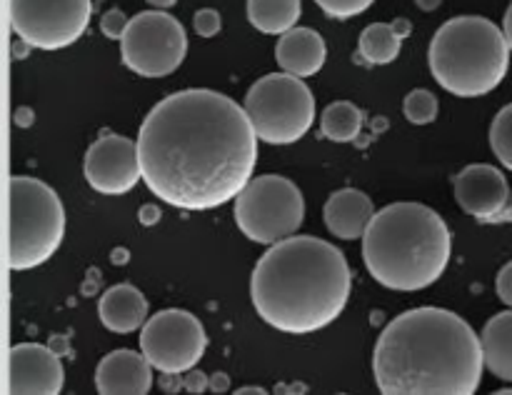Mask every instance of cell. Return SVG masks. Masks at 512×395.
Segmentation results:
<instances>
[{
    "label": "cell",
    "mask_w": 512,
    "mask_h": 395,
    "mask_svg": "<svg viewBox=\"0 0 512 395\" xmlns=\"http://www.w3.org/2000/svg\"><path fill=\"white\" fill-rule=\"evenodd\" d=\"M483 340L445 308H415L390 320L373 350L383 395H473L483 380Z\"/></svg>",
    "instance_id": "2"
},
{
    "label": "cell",
    "mask_w": 512,
    "mask_h": 395,
    "mask_svg": "<svg viewBox=\"0 0 512 395\" xmlns=\"http://www.w3.org/2000/svg\"><path fill=\"white\" fill-rule=\"evenodd\" d=\"M138 218L143 225H155L160 220V210L155 208V205H145V208L138 213Z\"/></svg>",
    "instance_id": "29"
},
{
    "label": "cell",
    "mask_w": 512,
    "mask_h": 395,
    "mask_svg": "<svg viewBox=\"0 0 512 395\" xmlns=\"http://www.w3.org/2000/svg\"><path fill=\"white\" fill-rule=\"evenodd\" d=\"M405 118L413 125H430L438 118V98L425 88H415L403 100Z\"/></svg>",
    "instance_id": "24"
},
{
    "label": "cell",
    "mask_w": 512,
    "mask_h": 395,
    "mask_svg": "<svg viewBox=\"0 0 512 395\" xmlns=\"http://www.w3.org/2000/svg\"><path fill=\"white\" fill-rule=\"evenodd\" d=\"M320 130L333 143H353L363 130V110L350 100H335L323 110Z\"/></svg>",
    "instance_id": "22"
},
{
    "label": "cell",
    "mask_w": 512,
    "mask_h": 395,
    "mask_svg": "<svg viewBox=\"0 0 512 395\" xmlns=\"http://www.w3.org/2000/svg\"><path fill=\"white\" fill-rule=\"evenodd\" d=\"M455 200L468 215L493 223L510 205V185L495 165L470 163L455 178Z\"/></svg>",
    "instance_id": "14"
},
{
    "label": "cell",
    "mask_w": 512,
    "mask_h": 395,
    "mask_svg": "<svg viewBox=\"0 0 512 395\" xmlns=\"http://www.w3.org/2000/svg\"><path fill=\"white\" fill-rule=\"evenodd\" d=\"M495 290H498L500 300L512 308V260L500 268L498 278H495Z\"/></svg>",
    "instance_id": "28"
},
{
    "label": "cell",
    "mask_w": 512,
    "mask_h": 395,
    "mask_svg": "<svg viewBox=\"0 0 512 395\" xmlns=\"http://www.w3.org/2000/svg\"><path fill=\"white\" fill-rule=\"evenodd\" d=\"M98 318L110 333L128 335L148 323V300L135 285H113L100 295Z\"/></svg>",
    "instance_id": "18"
},
{
    "label": "cell",
    "mask_w": 512,
    "mask_h": 395,
    "mask_svg": "<svg viewBox=\"0 0 512 395\" xmlns=\"http://www.w3.org/2000/svg\"><path fill=\"white\" fill-rule=\"evenodd\" d=\"M508 393H512V388H503V390H500V395H508Z\"/></svg>",
    "instance_id": "34"
},
{
    "label": "cell",
    "mask_w": 512,
    "mask_h": 395,
    "mask_svg": "<svg viewBox=\"0 0 512 395\" xmlns=\"http://www.w3.org/2000/svg\"><path fill=\"white\" fill-rule=\"evenodd\" d=\"M65 383V370L48 345L18 343L8 353L10 395H58Z\"/></svg>",
    "instance_id": "13"
},
{
    "label": "cell",
    "mask_w": 512,
    "mask_h": 395,
    "mask_svg": "<svg viewBox=\"0 0 512 395\" xmlns=\"http://www.w3.org/2000/svg\"><path fill=\"white\" fill-rule=\"evenodd\" d=\"M243 108L258 140L268 145L298 143L315 120L313 93L303 78L285 70L250 85Z\"/></svg>",
    "instance_id": "7"
},
{
    "label": "cell",
    "mask_w": 512,
    "mask_h": 395,
    "mask_svg": "<svg viewBox=\"0 0 512 395\" xmlns=\"http://www.w3.org/2000/svg\"><path fill=\"white\" fill-rule=\"evenodd\" d=\"M145 3L153 5V8H158V10H168V8H173L178 0H145Z\"/></svg>",
    "instance_id": "32"
},
{
    "label": "cell",
    "mask_w": 512,
    "mask_h": 395,
    "mask_svg": "<svg viewBox=\"0 0 512 395\" xmlns=\"http://www.w3.org/2000/svg\"><path fill=\"white\" fill-rule=\"evenodd\" d=\"M13 33L28 48L63 50L80 40L93 15L90 0H8Z\"/></svg>",
    "instance_id": "10"
},
{
    "label": "cell",
    "mask_w": 512,
    "mask_h": 395,
    "mask_svg": "<svg viewBox=\"0 0 512 395\" xmlns=\"http://www.w3.org/2000/svg\"><path fill=\"white\" fill-rule=\"evenodd\" d=\"M410 35V20H395V23H373L360 33L358 55L365 65H388L393 63L403 48V38Z\"/></svg>",
    "instance_id": "19"
},
{
    "label": "cell",
    "mask_w": 512,
    "mask_h": 395,
    "mask_svg": "<svg viewBox=\"0 0 512 395\" xmlns=\"http://www.w3.org/2000/svg\"><path fill=\"white\" fill-rule=\"evenodd\" d=\"M450 230L423 203H390L363 235V260L383 288L415 293L440 280L450 260Z\"/></svg>",
    "instance_id": "4"
},
{
    "label": "cell",
    "mask_w": 512,
    "mask_h": 395,
    "mask_svg": "<svg viewBox=\"0 0 512 395\" xmlns=\"http://www.w3.org/2000/svg\"><path fill=\"white\" fill-rule=\"evenodd\" d=\"M235 223L253 243L273 245L298 233L305 220V198L293 180L283 175H260L235 198Z\"/></svg>",
    "instance_id": "8"
},
{
    "label": "cell",
    "mask_w": 512,
    "mask_h": 395,
    "mask_svg": "<svg viewBox=\"0 0 512 395\" xmlns=\"http://www.w3.org/2000/svg\"><path fill=\"white\" fill-rule=\"evenodd\" d=\"M188 55V35L165 10H145L130 18L120 40V58L125 68L143 78H165L183 65Z\"/></svg>",
    "instance_id": "9"
},
{
    "label": "cell",
    "mask_w": 512,
    "mask_h": 395,
    "mask_svg": "<svg viewBox=\"0 0 512 395\" xmlns=\"http://www.w3.org/2000/svg\"><path fill=\"white\" fill-rule=\"evenodd\" d=\"M153 388V365L143 350H113L95 368V390L100 395H145Z\"/></svg>",
    "instance_id": "15"
},
{
    "label": "cell",
    "mask_w": 512,
    "mask_h": 395,
    "mask_svg": "<svg viewBox=\"0 0 512 395\" xmlns=\"http://www.w3.org/2000/svg\"><path fill=\"white\" fill-rule=\"evenodd\" d=\"M490 145H493V153L500 165L512 170V103L495 115L493 125H490Z\"/></svg>",
    "instance_id": "23"
},
{
    "label": "cell",
    "mask_w": 512,
    "mask_h": 395,
    "mask_svg": "<svg viewBox=\"0 0 512 395\" xmlns=\"http://www.w3.org/2000/svg\"><path fill=\"white\" fill-rule=\"evenodd\" d=\"M373 215V200H370L363 190L355 188L335 190L323 210L325 225H328L330 233L340 240L363 238Z\"/></svg>",
    "instance_id": "17"
},
{
    "label": "cell",
    "mask_w": 512,
    "mask_h": 395,
    "mask_svg": "<svg viewBox=\"0 0 512 395\" xmlns=\"http://www.w3.org/2000/svg\"><path fill=\"white\" fill-rule=\"evenodd\" d=\"M83 173L90 188L98 190V193H130L138 185V180L143 178V173H140L138 140H130L125 135L105 133L85 153Z\"/></svg>",
    "instance_id": "12"
},
{
    "label": "cell",
    "mask_w": 512,
    "mask_h": 395,
    "mask_svg": "<svg viewBox=\"0 0 512 395\" xmlns=\"http://www.w3.org/2000/svg\"><path fill=\"white\" fill-rule=\"evenodd\" d=\"M208 335L193 313L168 308L148 318L140 330V350L155 370L180 375L193 370L203 360Z\"/></svg>",
    "instance_id": "11"
},
{
    "label": "cell",
    "mask_w": 512,
    "mask_h": 395,
    "mask_svg": "<svg viewBox=\"0 0 512 395\" xmlns=\"http://www.w3.org/2000/svg\"><path fill=\"white\" fill-rule=\"evenodd\" d=\"M193 28L200 38H215L223 28V18H220L218 10L203 8L193 15Z\"/></svg>",
    "instance_id": "26"
},
{
    "label": "cell",
    "mask_w": 512,
    "mask_h": 395,
    "mask_svg": "<svg viewBox=\"0 0 512 395\" xmlns=\"http://www.w3.org/2000/svg\"><path fill=\"white\" fill-rule=\"evenodd\" d=\"M303 15L300 0H248V20L268 35H283L298 25Z\"/></svg>",
    "instance_id": "21"
},
{
    "label": "cell",
    "mask_w": 512,
    "mask_h": 395,
    "mask_svg": "<svg viewBox=\"0 0 512 395\" xmlns=\"http://www.w3.org/2000/svg\"><path fill=\"white\" fill-rule=\"evenodd\" d=\"M65 238V208L48 183L30 175L10 178V270H30L55 255Z\"/></svg>",
    "instance_id": "6"
},
{
    "label": "cell",
    "mask_w": 512,
    "mask_h": 395,
    "mask_svg": "<svg viewBox=\"0 0 512 395\" xmlns=\"http://www.w3.org/2000/svg\"><path fill=\"white\" fill-rule=\"evenodd\" d=\"M350 285L353 275L340 248L315 235H290L258 260L250 298L270 328L305 335L340 318Z\"/></svg>",
    "instance_id": "3"
},
{
    "label": "cell",
    "mask_w": 512,
    "mask_h": 395,
    "mask_svg": "<svg viewBox=\"0 0 512 395\" xmlns=\"http://www.w3.org/2000/svg\"><path fill=\"white\" fill-rule=\"evenodd\" d=\"M485 368L500 380L512 383V308L493 315L483 328Z\"/></svg>",
    "instance_id": "20"
},
{
    "label": "cell",
    "mask_w": 512,
    "mask_h": 395,
    "mask_svg": "<svg viewBox=\"0 0 512 395\" xmlns=\"http://www.w3.org/2000/svg\"><path fill=\"white\" fill-rule=\"evenodd\" d=\"M510 45L503 28L480 15L450 18L430 40L433 78L458 98H480L498 88L510 68Z\"/></svg>",
    "instance_id": "5"
},
{
    "label": "cell",
    "mask_w": 512,
    "mask_h": 395,
    "mask_svg": "<svg viewBox=\"0 0 512 395\" xmlns=\"http://www.w3.org/2000/svg\"><path fill=\"white\" fill-rule=\"evenodd\" d=\"M315 3L320 5V10H323L328 18L348 20V18H355V15L365 13L375 0H315Z\"/></svg>",
    "instance_id": "25"
},
{
    "label": "cell",
    "mask_w": 512,
    "mask_h": 395,
    "mask_svg": "<svg viewBox=\"0 0 512 395\" xmlns=\"http://www.w3.org/2000/svg\"><path fill=\"white\" fill-rule=\"evenodd\" d=\"M275 60L280 70L298 78H310L318 73L328 60V45L323 35L313 28H298L283 33L275 43Z\"/></svg>",
    "instance_id": "16"
},
{
    "label": "cell",
    "mask_w": 512,
    "mask_h": 395,
    "mask_svg": "<svg viewBox=\"0 0 512 395\" xmlns=\"http://www.w3.org/2000/svg\"><path fill=\"white\" fill-rule=\"evenodd\" d=\"M140 173L155 198L210 210L238 198L258 160V135L243 105L190 88L160 100L138 133Z\"/></svg>",
    "instance_id": "1"
},
{
    "label": "cell",
    "mask_w": 512,
    "mask_h": 395,
    "mask_svg": "<svg viewBox=\"0 0 512 395\" xmlns=\"http://www.w3.org/2000/svg\"><path fill=\"white\" fill-rule=\"evenodd\" d=\"M503 33H505V38H508V45H510V50H512V5L508 8V13H505Z\"/></svg>",
    "instance_id": "30"
},
{
    "label": "cell",
    "mask_w": 512,
    "mask_h": 395,
    "mask_svg": "<svg viewBox=\"0 0 512 395\" xmlns=\"http://www.w3.org/2000/svg\"><path fill=\"white\" fill-rule=\"evenodd\" d=\"M128 23H130V20L125 18L123 10L113 8V10H108V13H105L103 18H100V30H103L105 38L123 40L125 30H128Z\"/></svg>",
    "instance_id": "27"
},
{
    "label": "cell",
    "mask_w": 512,
    "mask_h": 395,
    "mask_svg": "<svg viewBox=\"0 0 512 395\" xmlns=\"http://www.w3.org/2000/svg\"><path fill=\"white\" fill-rule=\"evenodd\" d=\"M440 3H443V0H415V5H418L420 10H435V8H440Z\"/></svg>",
    "instance_id": "31"
},
{
    "label": "cell",
    "mask_w": 512,
    "mask_h": 395,
    "mask_svg": "<svg viewBox=\"0 0 512 395\" xmlns=\"http://www.w3.org/2000/svg\"><path fill=\"white\" fill-rule=\"evenodd\" d=\"M225 383H228V380L220 378V375H218V378H215V390H225V388H228V385H225Z\"/></svg>",
    "instance_id": "33"
}]
</instances>
